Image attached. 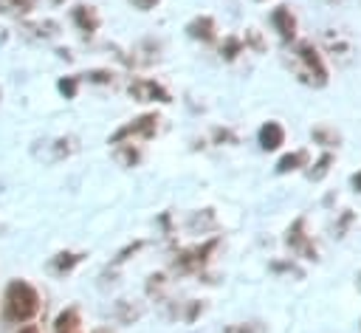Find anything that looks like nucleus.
Instances as JSON below:
<instances>
[{
    "instance_id": "473e14b6",
    "label": "nucleus",
    "mask_w": 361,
    "mask_h": 333,
    "mask_svg": "<svg viewBox=\"0 0 361 333\" xmlns=\"http://www.w3.org/2000/svg\"><path fill=\"white\" fill-rule=\"evenodd\" d=\"M93 333H110V330H107V327H99V330H93Z\"/></svg>"
},
{
    "instance_id": "f257e3e1",
    "label": "nucleus",
    "mask_w": 361,
    "mask_h": 333,
    "mask_svg": "<svg viewBox=\"0 0 361 333\" xmlns=\"http://www.w3.org/2000/svg\"><path fill=\"white\" fill-rule=\"evenodd\" d=\"M39 313V293L31 282L25 279H11L6 285V293H3V319L8 325H20V322H28Z\"/></svg>"
},
{
    "instance_id": "a878e982",
    "label": "nucleus",
    "mask_w": 361,
    "mask_h": 333,
    "mask_svg": "<svg viewBox=\"0 0 361 333\" xmlns=\"http://www.w3.org/2000/svg\"><path fill=\"white\" fill-rule=\"evenodd\" d=\"M164 282H166V277H164V274H152V277H149V282H147V291H149V293H158V291L164 288Z\"/></svg>"
},
{
    "instance_id": "0eeeda50",
    "label": "nucleus",
    "mask_w": 361,
    "mask_h": 333,
    "mask_svg": "<svg viewBox=\"0 0 361 333\" xmlns=\"http://www.w3.org/2000/svg\"><path fill=\"white\" fill-rule=\"evenodd\" d=\"M71 17H73V23H76V28L85 34V37H93L96 34V28H99V11L93 8V6H73L71 8Z\"/></svg>"
},
{
    "instance_id": "cd10ccee",
    "label": "nucleus",
    "mask_w": 361,
    "mask_h": 333,
    "mask_svg": "<svg viewBox=\"0 0 361 333\" xmlns=\"http://www.w3.org/2000/svg\"><path fill=\"white\" fill-rule=\"evenodd\" d=\"M141 246H144V243H141V240H138V243H133V246H127V248H124V251H121V254H118V257H116V262H124V260H127V257H130V254H135V251H138V248H141Z\"/></svg>"
},
{
    "instance_id": "c85d7f7f",
    "label": "nucleus",
    "mask_w": 361,
    "mask_h": 333,
    "mask_svg": "<svg viewBox=\"0 0 361 333\" xmlns=\"http://www.w3.org/2000/svg\"><path fill=\"white\" fill-rule=\"evenodd\" d=\"M133 6H135V8H141V11H149V8H155V6H158V0H133Z\"/></svg>"
},
{
    "instance_id": "f3484780",
    "label": "nucleus",
    "mask_w": 361,
    "mask_h": 333,
    "mask_svg": "<svg viewBox=\"0 0 361 333\" xmlns=\"http://www.w3.org/2000/svg\"><path fill=\"white\" fill-rule=\"evenodd\" d=\"M113 155H116V161H118L121 166H135V164H138V158H141V152H138L133 144H118Z\"/></svg>"
},
{
    "instance_id": "b1692460",
    "label": "nucleus",
    "mask_w": 361,
    "mask_h": 333,
    "mask_svg": "<svg viewBox=\"0 0 361 333\" xmlns=\"http://www.w3.org/2000/svg\"><path fill=\"white\" fill-rule=\"evenodd\" d=\"M85 79L87 82H96V85H110L113 82V73L110 71H87Z\"/></svg>"
},
{
    "instance_id": "393cba45",
    "label": "nucleus",
    "mask_w": 361,
    "mask_h": 333,
    "mask_svg": "<svg viewBox=\"0 0 361 333\" xmlns=\"http://www.w3.org/2000/svg\"><path fill=\"white\" fill-rule=\"evenodd\" d=\"M226 333H265V327L259 322H248V325H231Z\"/></svg>"
},
{
    "instance_id": "4be33fe9",
    "label": "nucleus",
    "mask_w": 361,
    "mask_h": 333,
    "mask_svg": "<svg viewBox=\"0 0 361 333\" xmlns=\"http://www.w3.org/2000/svg\"><path fill=\"white\" fill-rule=\"evenodd\" d=\"M31 8V0H0V14H8V11H28Z\"/></svg>"
},
{
    "instance_id": "f8f14e48",
    "label": "nucleus",
    "mask_w": 361,
    "mask_h": 333,
    "mask_svg": "<svg viewBox=\"0 0 361 333\" xmlns=\"http://www.w3.org/2000/svg\"><path fill=\"white\" fill-rule=\"evenodd\" d=\"M54 333H79V310L65 308L54 322Z\"/></svg>"
},
{
    "instance_id": "aec40b11",
    "label": "nucleus",
    "mask_w": 361,
    "mask_h": 333,
    "mask_svg": "<svg viewBox=\"0 0 361 333\" xmlns=\"http://www.w3.org/2000/svg\"><path fill=\"white\" fill-rule=\"evenodd\" d=\"M240 51H243V40H237V37H226L223 45H220V54H223L226 59H234Z\"/></svg>"
},
{
    "instance_id": "c756f323",
    "label": "nucleus",
    "mask_w": 361,
    "mask_h": 333,
    "mask_svg": "<svg viewBox=\"0 0 361 333\" xmlns=\"http://www.w3.org/2000/svg\"><path fill=\"white\" fill-rule=\"evenodd\" d=\"M214 138H217V141H231L234 135H231L228 130H214Z\"/></svg>"
},
{
    "instance_id": "7c9ffc66",
    "label": "nucleus",
    "mask_w": 361,
    "mask_h": 333,
    "mask_svg": "<svg viewBox=\"0 0 361 333\" xmlns=\"http://www.w3.org/2000/svg\"><path fill=\"white\" fill-rule=\"evenodd\" d=\"M17 333H39V327H37V325H25V327H20Z\"/></svg>"
},
{
    "instance_id": "dca6fc26",
    "label": "nucleus",
    "mask_w": 361,
    "mask_h": 333,
    "mask_svg": "<svg viewBox=\"0 0 361 333\" xmlns=\"http://www.w3.org/2000/svg\"><path fill=\"white\" fill-rule=\"evenodd\" d=\"M82 262V254H73V251H62V254H56L54 260H51V268H54V274H68L73 265H79Z\"/></svg>"
},
{
    "instance_id": "423d86ee",
    "label": "nucleus",
    "mask_w": 361,
    "mask_h": 333,
    "mask_svg": "<svg viewBox=\"0 0 361 333\" xmlns=\"http://www.w3.org/2000/svg\"><path fill=\"white\" fill-rule=\"evenodd\" d=\"M288 246L293 248V251H299V254H305L307 260H316V246L307 240V234H305V217H296L293 220V226L288 229Z\"/></svg>"
},
{
    "instance_id": "a211bd4d",
    "label": "nucleus",
    "mask_w": 361,
    "mask_h": 333,
    "mask_svg": "<svg viewBox=\"0 0 361 333\" xmlns=\"http://www.w3.org/2000/svg\"><path fill=\"white\" fill-rule=\"evenodd\" d=\"M305 161H307V152H305V150L290 152V155H282L279 164H276V172L285 175V172H290V169H299V164H305Z\"/></svg>"
},
{
    "instance_id": "1a4fd4ad",
    "label": "nucleus",
    "mask_w": 361,
    "mask_h": 333,
    "mask_svg": "<svg viewBox=\"0 0 361 333\" xmlns=\"http://www.w3.org/2000/svg\"><path fill=\"white\" fill-rule=\"evenodd\" d=\"M285 144V130H282V124L279 121H265L262 127H259V147L262 150H279Z\"/></svg>"
},
{
    "instance_id": "6ab92c4d",
    "label": "nucleus",
    "mask_w": 361,
    "mask_h": 333,
    "mask_svg": "<svg viewBox=\"0 0 361 333\" xmlns=\"http://www.w3.org/2000/svg\"><path fill=\"white\" fill-rule=\"evenodd\" d=\"M330 161H333V155H330V152H324V155L316 161V166L307 172V178H310V181H322V178L327 175V169H330Z\"/></svg>"
},
{
    "instance_id": "39448f33",
    "label": "nucleus",
    "mask_w": 361,
    "mask_h": 333,
    "mask_svg": "<svg viewBox=\"0 0 361 333\" xmlns=\"http://www.w3.org/2000/svg\"><path fill=\"white\" fill-rule=\"evenodd\" d=\"M127 90H130V96L135 99V102H172V96L166 93V87H161L158 82H152V79H133L130 85H127Z\"/></svg>"
},
{
    "instance_id": "20e7f679",
    "label": "nucleus",
    "mask_w": 361,
    "mask_h": 333,
    "mask_svg": "<svg viewBox=\"0 0 361 333\" xmlns=\"http://www.w3.org/2000/svg\"><path fill=\"white\" fill-rule=\"evenodd\" d=\"M155 127H158V116H155V113H144V116H138L135 121H130V124H124L121 130H116V133L110 135V144H121V141L130 138V135H144V138H149V135L155 133Z\"/></svg>"
},
{
    "instance_id": "6e6552de",
    "label": "nucleus",
    "mask_w": 361,
    "mask_h": 333,
    "mask_svg": "<svg viewBox=\"0 0 361 333\" xmlns=\"http://www.w3.org/2000/svg\"><path fill=\"white\" fill-rule=\"evenodd\" d=\"M271 23L276 25V31H279V37H282L285 42H290V40L296 37V20H293V14H290V8H288V6L274 8Z\"/></svg>"
},
{
    "instance_id": "f704fd0d",
    "label": "nucleus",
    "mask_w": 361,
    "mask_h": 333,
    "mask_svg": "<svg viewBox=\"0 0 361 333\" xmlns=\"http://www.w3.org/2000/svg\"><path fill=\"white\" fill-rule=\"evenodd\" d=\"M330 3H341V0H330Z\"/></svg>"
},
{
    "instance_id": "f03ea898",
    "label": "nucleus",
    "mask_w": 361,
    "mask_h": 333,
    "mask_svg": "<svg viewBox=\"0 0 361 333\" xmlns=\"http://www.w3.org/2000/svg\"><path fill=\"white\" fill-rule=\"evenodd\" d=\"M293 71L310 87H322L327 82V68H324L319 51L313 48V42H299L296 45V51H293Z\"/></svg>"
},
{
    "instance_id": "4468645a",
    "label": "nucleus",
    "mask_w": 361,
    "mask_h": 333,
    "mask_svg": "<svg viewBox=\"0 0 361 333\" xmlns=\"http://www.w3.org/2000/svg\"><path fill=\"white\" fill-rule=\"evenodd\" d=\"M48 147H51V155H48V161H59V158H68V155L76 150V138H73V135H65V138H56V141H51Z\"/></svg>"
},
{
    "instance_id": "2f4dec72",
    "label": "nucleus",
    "mask_w": 361,
    "mask_h": 333,
    "mask_svg": "<svg viewBox=\"0 0 361 333\" xmlns=\"http://www.w3.org/2000/svg\"><path fill=\"white\" fill-rule=\"evenodd\" d=\"M353 186L361 192V172H355V175H353Z\"/></svg>"
},
{
    "instance_id": "9b49d317",
    "label": "nucleus",
    "mask_w": 361,
    "mask_h": 333,
    "mask_svg": "<svg viewBox=\"0 0 361 333\" xmlns=\"http://www.w3.org/2000/svg\"><path fill=\"white\" fill-rule=\"evenodd\" d=\"M324 45H327V51L336 56H341V59H347L350 54H353V42L350 40H344L338 31H324Z\"/></svg>"
},
{
    "instance_id": "2eb2a0df",
    "label": "nucleus",
    "mask_w": 361,
    "mask_h": 333,
    "mask_svg": "<svg viewBox=\"0 0 361 333\" xmlns=\"http://www.w3.org/2000/svg\"><path fill=\"white\" fill-rule=\"evenodd\" d=\"M141 313H144L141 305H133V302H127V299L116 302V319L124 322V325H133L135 319H141Z\"/></svg>"
},
{
    "instance_id": "72a5a7b5",
    "label": "nucleus",
    "mask_w": 361,
    "mask_h": 333,
    "mask_svg": "<svg viewBox=\"0 0 361 333\" xmlns=\"http://www.w3.org/2000/svg\"><path fill=\"white\" fill-rule=\"evenodd\" d=\"M51 3H62V0H51Z\"/></svg>"
},
{
    "instance_id": "9d476101",
    "label": "nucleus",
    "mask_w": 361,
    "mask_h": 333,
    "mask_svg": "<svg viewBox=\"0 0 361 333\" xmlns=\"http://www.w3.org/2000/svg\"><path fill=\"white\" fill-rule=\"evenodd\" d=\"M186 31H189V37L192 40H200V42H212L214 40V20L209 17V14H203V17H195L189 25H186Z\"/></svg>"
},
{
    "instance_id": "412c9836",
    "label": "nucleus",
    "mask_w": 361,
    "mask_h": 333,
    "mask_svg": "<svg viewBox=\"0 0 361 333\" xmlns=\"http://www.w3.org/2000/svg\"><path fill=\"white\" fill-rule=\"evenodd\" d=\"M313 138L322 141V144H327V147L338 144V133H336V130H327V127H316V130H313Z\"/></svg>"
},
{
    "instance_id": "7ed1b4c3",
    "label": "nucleus",
    "mask_w": 361,
    "mask_h": 333,
    "mask_svg": "<svg viewBox=\"0 0 361 333\" xmlns=\"http://www.w3.org/2000/svg\"><path fill=\"white\" fill-rule=\"evenodd\" d=\"M217 243H220V240L214 237V240H209V243H203V246H195V248L180 251V254L175 257V268L183 271V274H189V271H200V268L206 265L209 254L217 248Z\"/></svg>"
},
{
    "instance_id": "5701e85b",
    "label": "nucleus",
    "mask_w": 361,
    "mask_h": 333,
    "mask_svg": "<svg viewBox=\"0 0 361 333\" xmlns=\"http://www.w3.org/2000/svg\"><path fill=\"white\" fill-rule=\"evenodd\" d=\"M76 85H79L76 76H65V79L56 82V87H59V93H62L65 99H73V96H76Z\"/></svg>"
},
{
    "instance_id": "ddd939ff",
    "label": "nucleus",
    "mask_w": 361,
    "mask_h": 333,
    "mask_svg": "<svg viewBox=\"0 0 361 333\" xmlns=\"http://www.w3.org/2000/svg\"><path fill=\"white\" fill-rule=\"evenodd\" d=\"M28 31V37L34 40H48V37H56L59 34V25L54 20H37V23H25L23 25Z\"/></svg>"
},
{
    "instance_id": "bb28decb",
    "label": "nucleus",
    "mask_w": 361,
    "mask_h": 333,
    "mask_svg": "<svg viewBox=\"0 0 361 333\" xmlns=\"http://www.w3.org/2000/svg\"><path fill=\"white\" fill-rule=\"evenodd\" d=\"M245 37H248V42H251L257 51H265V42L259 40V31H257V28H248V31H245Z\"/></svg>"
}]
</instances>
